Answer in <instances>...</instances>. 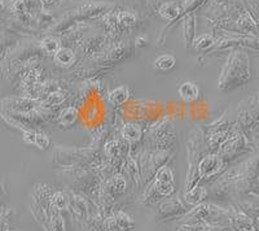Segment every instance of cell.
Segmentation results:
<instances>
[{"mask_svg":"<svg viewBox=\"0 0 259 231\" xmlns=\"http://www.w3.org/2000/svg\"><path fill=\"white\" fill-rule=\"evenodd\" d=\"M250 60L244 52L236 51L227 60V64L219 78L218 87L222 90L236 89L250 81Z\"/></svg>","mask_w":259,"mask_h":231,"instance_id":"1","label":"cell"},{"mask_svg":"<svg viewBox=\"0 0 259 231\" xmlns=\"http://www.w3.org/2000/svg\"><path fill=\"white\" fill-rule=\"evenodd\" d=\"M223 168V161L219 156H211L205 157L197 168V178L198 179H205V178H211L215 175L219 170Z\"/></svg>","mask_w":259,"mask_h":231,"instance_id":"2","label":"cell"},{"mask_svg":"<svg viewBox=\"0 0 259 231\" xmlns=\"http://www.w3.org/2000/svg\"><path fill=\"white\" fill-rule=\"evenodd\" d=\"M184 212H186V208L177 198H170L159 205V214H161L162 218H172V217L179 216L180 213H184Z\"/></svg>","mask_w":259,"mask_h":231,"instance_id":"3","label":"cell"},{"mask_svg":"<svg viewBox=\"0 0 259 231\" xmlns=\"http://www.w3.org/2000/svg\"><path fill=\"white\" fill-rule=\"evenodd\" d=\"M53 60L56 62L57 65L61 66V68H71V66L75 64L77 61V57L75 54L73 52V50L68 47H60V50L57 51L56 54L53 55Z\"/></svg>","mask_w":259,"mask_h":231,"instance_id":"4","label":"cell"},{"mask_svg":"<svg viewBox=\"0 0 259 231\" xmlns=\"http://www.w3.org/2000/svg\"><path fill=\"white\" fill-rule=\"evenodd\" d=\"M4 103H8V105H6L7 108L16 110V112L18 113L31 112V110L35 108V101L29 100V99H25V98L8 99V100H4Z\"/></svg>","mask_w":259,"mask_h":231,"instance_id":"5","label":"cell"},{"mask_svg":"<svg viewBox=\"0 0 259 231\" xmlns=\"http://www.w3.org/2000/svg\"><path fill=\"white\" fill-rule=\"evenodd\" d=\"M178 92L184 101H194L200 98V89L194 82H183Z\"/></svg>","mask_w":259,"mask_h":231,"instance_id":"6","label":"cell"},{"mask_svg":"<svg viewBox=\"0 0 259 231\" xmlns=\"http://www.w3.org/2000/svg\"><path fill=\"white\" fill-rule=\"evenodd\" d=\"M50 203L53 211L60 213V212H64L70 208V196L66 192H62V191H56L51 196Z\"/></svg>","mask_w":259,"mask_h":231,"instance_id":"7","label":"cell"},{"mask_svg":"<svg viewBox=\"0 0 259 231\" xmlns=\"http://www.w3.org/2000/svg\"><path fill=\"white\" fill-rule=\"evenodd\" d=\"M108 191L110 195H122L127 190V181L123 175H114V177L108 182Z\"/></svg>","mask_w":259,"mask_h":231,"instance_id":"8","label":"cell"},{"mask_svg":"<svg viewBox=\"0 0 259 231\" xmlns=\"http://www.w3.org/2000/svg\"><path fill=\"white\" fill-rule=\"evenodd\" d=\"M130 98V90L127 86L115 87L109 92V101L114 105H122L126 103Z\"/></svg>","mask_w":259,"mask_h":231,"instance_id":"9","label":"cell"},{"mask_svg":"<svg viewBox=\"0 0 259 231\" xmlns=\"http://www.w3.org/2000/svg\"><path fill=\"white\" fill-rule=\"evenodd\" d=\"M207 196V190L205 187L193 186L186 192V200L191 204H200Z\"/></svg>","mask_w":259,"mask_h":231,"instance_id":"10","label":"cell"},{"mask_svg":"<svg viewBox=\"0 0 259 231\" xmlns=\"http://www.w3.org/2000/svg\"><path fill=\"white\" fill-rule=\"evenodd\" d=\"M142 128L136 124H126L122 128V136L128 142H138L142 138Z\"/></svg>","mask_w":259,"mask_h":231,"instance_id":"11","label":"cell"},{"mask_svg":"<svg viewBox=\"0 0 259 231\" xmlns=\"http://www.w3.org/2000/svg\"><path fill=\"white\" fill-rule=\"evenodd\" d=\"M180 13H182V9L175 3H165L159 8V15L168 21L177 20Z\"/></svg>","mask_w":259,"mask_h":231,"instance_id":"12","label":"cell"},{"mask_svg":"<svg viewBox=\"0 0 259 231\" xmlns=\"http://www.w3.org/2000/svg\"><path fill=\"white\" fill-rule=\"evenodd\" d=\"M177 65V59L172 55H161L154 60V68L161 71H168Z\"/></svg>","mask_w":259,"mask_h":231,"instance_id":"13","label":"cell"},{"mask_svg":"<svg viewBox=\"0 0 259 231\" xmlns=\"http://www.w3.org/2000/svg\"><path fill=\"white\" fill-rule=\"evenodd\" d=\"M60 42L55 36H46L40 42V50L47 55H55L60 50Z\"/></svg>","mask_w":259,"mask_h":231,"instance_id":"14","label":"cell"},{"mask_svg":"<svg viewBox=\"0 0 259 231\" xmlns=\"http://www.w3.org/2000/svg\"><path fill=\"white\" fill-rule=\"evenodd\" d=\"M194 16L191 15L184 20V25H183V29H184V42H186V47H191V45L194 41Z\"/></svg>","mask_w":259,"mask_h":231,"instance_id":"15","label":"cell"},{"mask_svg":"<svg viewBox=\"0 0 259 231\" xmlns=\"http://www.w3.org/2000/svg\"><path fill=\"white\" fill-rule=\"evenodd\" d=\"M114 218H115V222H117V227L119 231H128V230H133L135 223H134L133 218L128 216L127 213L124 212H117L114 214Z\"/></svg>","mask_w":259,"mask_h":231,"instance_id":"16","label":"cell"},{"mask_svg":"<svg viewBox=\"0 0 259 231\" xmlns=\"http://www.w3.org/2000/svg\"><path fill=\"white\" fill-rule=\"evenodd\" d=\"M78 120V112L75 108H65L59 115V121L62 126H71Z\"/></svg>","mask_w":259,"mask_h":231,"instance_id":"17","label":"cell"},{"mask_svg":"<svg viewBox=\"0 0 259 231\" xmlns=\"http://www.w3.org/2000/svg\"><path fill=\"white\" fill-rule=\"evenodd\" d=\"M193 43L194 47L197 48V50L206 51L215 45V39L211 35H209V34H203V35L198 36L196 41H193Z\"/></svg>","mask_w":259,"mask_h":231,"instance_id":"18","label":"cell"},{"mask_svg":"<svg viewBox=\"0 0 259 231\" xmlns=\"http://www.w3.org/2000/svg\"><path fill=\"white\" fill-rule=\"evenodd\" d=\"M117 21L124 27L134 26L136 24V16L135 13L130 12V11H121L117 15Z\"/></svg>","mask_w":259,"mask_h":231,"instance_id":"19","label":"cell"},{"mask_svg":"<svg viewBox=\"0 0 259 231\" xmlns=\"http://www.w3.org/2000/svg\"><path fill=\"white\" fill-rule=\"evenodd\" d=\"M50 138L45 133H36L35 135V147L39 149H47L50 147Z\"/></svg>","mask_w":259,"mask_h":231,"instance_id":"20","label":"cell"},{"mask_svg":"<svg viewBox=\"0 0 259 231\" xmlns=\"http://www.w3.org/2000/svg\"><path fill=\"white\" fill-rule=\"evenodd\" d=\"M105 155L108 157H115L118 153H119V144L115 140H110L105 144Z\"/></svg>","mask_w":259,"mask_h":231,"instance_id":"21","label":"cell"},{"mask_svg":"<svg viewBox=\"0 0 259 231\" xmlns=\"http://www.w3.org/2000/svg\"><path fill=\"white\" fill-rule=\"evenodd\" d=\"M35 135H36L35 131H31V130L25 131L24 136H22V139H24V142L26 143V144L34 145L35 144Z\"/></svg>","mask_w":259,"mask_h":231,"instance_id":"22","label":"cell"},{"mask_svg":"<svg viewBox=\"0 0 259 231\" xmlns=\"http://www.w3.org/2000/svg\"><path fill=\"white\" fill-rule=\"evenodd\" d=\"M145 45H147V39L145 38H139L138 41H136V46H138V47H144Z\"/></svg>","mask_w":259,"mask_h":231,"instance_id":"23","label":"cell"},{"mask_svg":"<svg viewBox=\"0 0 259 231\" xmlns=\"http://www.w3.org/2000/svg\"><path fill=\"white\" fill-rule=\"evenodd\" d=\"M6 8V3H4V0H0V12Z\"/></svg>","mask_w":259,"mask_h":231,"instance_id":"24","label":"cell"},{"mask_svg":"<svg viewBox=\"0 0 259 231\" xmlns=\"http://www.w3.org/2000/svg\"><path fill=\"white\" fill-rule=\"evenodd\" d=\"M41 2H43V3H46V4H50V3H52V0H41Z\"/></svg>","mask_w":259,"mask_h":231,"instance_id":"25","label":"cell"},{"mask_svg":"<svg viewBox=\"0 0 259 231\" xmlns=\"http://www.w3.org/2000/svg\"><path fill=\"white\" fill-rule=\"evenodd\" d=\"M6 231H13V230H6Z\"/></svg>","mask_w":259,"mask_h":231,"instance_id":"26","label":"cell"}]
</instances>
